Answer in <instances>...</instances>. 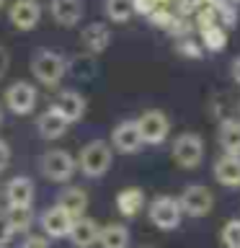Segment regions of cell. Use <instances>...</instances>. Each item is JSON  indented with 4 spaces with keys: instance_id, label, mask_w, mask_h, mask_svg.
<instances>
[{
    "instance_id": "6da1fadb",
    "label": "cell",
    "mask_w": 240,
    "mask_h": 248,
    "mask_svg": "<svg viewBox=\"0 0 240 248\" xmlns=\"http://www.w3.org/2000/svg\"><path fill=\"white\" fill-rule=\"evenodd\" d=\"M77 170L85 176V178H101L111 170V163H114V153L104 140H93V142L83 145L80 153H77Z\"/></svg>"
},
{
    "instance_id": "7a4b0ae2",
    "label": "cell",
    "mask_w": 240,
    "mask_h": 248,
    "mask_svg": "<svg viewBox=\"0 0 240 248\" xmlns=\"http://www.w3.org/2000/svg\"><path fill=\"white\" fill-rule=\"evenodd\" d=\"M67 73V60L54 49H39L31 57V75L46 88H57Z\"/></svg>"
},
{
    "instance_id": "3957f363",
    "label": "cell",
    "mask_w": 240,
    "mask_h": 248,
    "mask_svg": "<svg viewBox=\"0 0 240 248\" xmlns=\"http://www.w3.org/2000/svg\"><path fill=\"white\" fill-rule=\"evenodd\" d=\"M42 173L54 184H67L73 181V176L77 173V163L75 155L62 147H52L42 155Z\"/></svg>"
},
{
    "instance_id": "277c9868",
    "label": "cell",
    "mask_w": 240,
    "mask_h": 248,
    "mask_svg": "<svg viewBox=\"0 0 240 248\" xmlns=\"http://www.w3.org/2000/svg\"><path fill=\"white\" fill-rule=\"evenodd\" d=\"M204 137L199 132H181L173 140V160L183 170L199 168V163L204 160Z\"/></svg>"
},
{
    "instance_id": "5b68a950",
    "label": "cell",
    "mask_w": 240,
    "mask_h": 248,
    "mask_svg": "<svg viewBox=\"0 0 240 248\" xmlns=\"http://www.w3.org/2000/svg\"><path fill=\"white\" fill-rule=\"evenodd\" d=\"M142 145H163L170 135V119L160 108H147L135 119Z\"/></svg>"
},
{
    "instance_id": "8992f818",
    "label": "cell",
    "mask_w": 240,
    "mask_h": 248,
    "mask_svg": "<svg viewBox=\"0 0 240 248\" xmlns=\"http://www.w3.org/2000/svg\"><path fill=\"white\" fill-rule=\"evenodd\" d=\"M181 207H178V199L170 197V194H158L150 202V222L163 232H170L181 225Z\"/></svg>"
},
{
    "instance_id": "52a82bcc",
    "label": "cell",
    "mask_w": 240,
    "mask_h": 248,
    "mask_svg": "<svg viewBox=\"0 0 240 248\" xmlns=\"http://www.w3.org/2000/svg\"><path fill=\"white\" fill-rule=\"evenodd\" d=\"M178 207L189 217H207L214 209V194L201 184H191L178 194Z\"/></svg>"
},
{
    "instance_id": "ba28073f",
    "label": "cell",
    "mask_w": 240,
    "mask_h": 248,
    "mask_svg": "<svg viewBox=\"0 0 240 248\" xmlns=\"http://www.w3.org/2000/svg\"><path fill=\"white\" fill-rule=\"evenodd\" d=\"M36 101H39V93H36L34 85L26 83V80H15V83L8 85V91H5V106L18 116H26V114L34 111Z\"/></svg>"
},
{
    "instance_id": "9c48e42d",
    "label": "cell",
    "mask_w": 240,
    "mask_h": 248,
    "mask_svg": "<svg viewBox=\"0 0 240 248\" xmlns=\"http://www.w3.org/2000/svg\"><path fill=\"white\" fill-rule=\"evenodd\" d=\"M8 18L18 31H31L42 21V5L36 0H13V5L8 8Z\"/></svg>"
},
{
    "instance_id": "30bf717a",
    "label": "cell",
    "mask_w": 240,
    "mask_h": 248,
    "mask_svg": "<svg viewBox=\"0 0 240 248\" xmlns=\"http://www.w3.org/2000/svg\"><path fill=\"white\" fill-rule=\"evenodd\" d=\"M111 147L121 155H135L142 150V137L137 132L135 119L132 122H119L111 132Z\"/></svg>"
},
{
    "instance_id": "8fae6325",
    "label": "cell",
    "mask_w": 240,
    "mask_h": 248,
    "mask_svg": "<svg viewBox=\"0 0 240 248\" xmlns=\"http://www.w3.org/2000/svg\"><path fill=\"white\" fill-rule=\"evenodd\" d=\"M39 225L44 230V238H67L70 228H73V217L54 204L39 215Z\"/></svg>"
},
{
    "instance_id": "7c38bea8",
    "label": "cell",
    "mask_w": 240,
    "mask_h": 248,
    "mask_svg": "<svg viewBox=\"0 0 240 248\" xmlns=\"http://www.w3.org/2000/svg\"><path fill=\"white\" fill-rule=\"evenodd\" d=\"M98 235H101V225L98 220H93V217H77L73 220V228H70L67 238L73 240L75 248H93L98 246Z\"/></svg>"
},
{
    "instance_id": "4fadbf2b",
    "label": "cell",
    "mask_w": 240,
    "mask_h": 248,
    "mask_svg": "<svg viewBox=\"0 0 240 248\" xmlns=\"http://www.w3.org/2000/svg\"><path fill=\"white\" fill-rule=\"evenodd\" d=\"M147 197L139 186H124V189L116 194V212H119L124 220H132L145 209Z\"/></svg>"
},
{
    "instance_id": "5bb4252c",
    "label": "cell",
    "mask_w": 240,
    "mask_h": 248,
    "mask_svg": "<svg viewBox=\"0 0 240 248\" xmlns=\"http://www.w3.org/2000/svg\"><path fill=\"white\" fill-rule=\"evenodd\" d=\"M52 106L57 108L62 116H65L67 124L80 122L83 114H85V108H88V104H85V98H83V93H77V91H60V96L54 98Z\"/></svg>"
},
{
    "instance_id": "9a60e30c",
    "label": "cell",
    "mask_w": 240,
    "mask_h": 248,
    "mask_svg": "<svg viewBox=\"0 0 240 248\" xmlns=\"http://www.w3.org/2000/svg\"><path fill=\"white\" fill-rule=\"evenodd\" d=\"M52 18L65 29H73L83 18V0H49Z\"/></svg>"
},
{
    "instance_id": "2e32d148",
    "label": "cell",
    "mask_w": 240,
    "mask_h": 248,
    "mask_svg": "<svg viewBox=\"0 0 240 248\" xmlns=\"http://www.w3.org/2000/svg\"><path fill=\"white\" fill-rule=\"evenodd\" d=\"M67 127H70L67 119L54 106H49L46 111H42V114H39V119H36V132L44 140H60L67 132Z\"/></svg>"
},
{
    "instance_id": "e0dca14e",
    "label": "cell",
    "mask_w": 240,
    "mask_h": 248,
    "mask_svg": "<svg viewBox=\"0 0 240 248\" xmlns=\"http://www.w3.org/2000/svg\"><path fill=\"white\" fill-rule=\"evenodd\" d=\"M34 181H31L29 176H13L11 181H8L5 186V199H8V204H13V207H26L34 202Z\"/></svg>"
},
{
    "instance_id": "ac0fdd59",
    "label": "cell",
    "mask_w": 240,
    "mask_h": 248,
    "mask_svg": "<svg viewBox=\"0 0 240 248\" xmlns=\"http://www.w3.org/2000/svg\"><path fill=\"white\" fill-rule=\"evenodd\" d=\"M214 178L225 189H240V158L238 155H222V158H217Z\"/></svg>"
},
{
    "instance_id": "d6986e66",
    "label": "cell",
    "mask_w": 240,
    "mask_h": 248,
    "mask_svg": "<svg viewBox=\"0 0 240 248\" xmlns=\"http://www.w3.org/2000/svg\"><path fill=\"white\" fill-rule=\"evenodd\" d=\"M57 207L65 209V212L73 217V220H77V217H83L85 209H88V194H85L80 186H67V189L60 191Z\"/></svg>"
},
{
    "instance_id": "ffe728a7",
    "label": "cell",
    "mask_w": 240,
    "mask_h": 248,
    "mask_svg": "<svg viewBox=\"0 0 240 248\" xmlns=\"http://www.w3.org/2000/svg\"><path fill=\"white\" fill-rule=\"evenodd\" d=\"M83 46L88 49L90 54H101L108 49V44H111V31H108L106 23H88V26L83 29Z\"/></svg>"
},
{
    "instance_id": "44dd1931",
    "label": "cell",
    "mask_w": 240,
    "mask_h": 248,
    "mask_svg": "<svg viewBox=\"0 0 240 248\" xmlns=\"http://www.w3.org/2000/svg\"><path fill=\"white\" fill-rule=\"evenodd\" d=\"M217 140L225 155H238L240 158V119H222L217 129Z\"/></svg>"
},
{
    "instance_id": "7402d4cb",
    "label": "cell",
    "mask_w": 240,
    "mask_h": 248,
    "mask_svg": "<svg viewBox=\"0 0 240 248\" xmlns=\"http://www.w3.org/2000/svg\"><path fill=\"white\" fill-rule=\"evenodd\" d=\"M3 217H5V222L11 225L13 235H26L31 230V225H34V209H31V204H26V207L8 204L3 209Z\"/></svg>"
},
{
    "instance_id": "603a6c76",
    "label": "cell",
    "mask_w": 240,
    "mask_h": 248,
    "mask_svg": "<svg viewBox=\"0 0 240 248\" xmlns=\"http://www.w3.org/2000/svg\"><path fill=\"white\" fill-rule=\"evenodd\" d=\"M129 243H132V235H129L127 225L111 222L106 228H101V235H98L101 248H129Z\"/></svg>"
},
{
    "instance_id": "cb8c5ba5",
    "label": "cell",
    "mask_w": 240,
    "mask_h": 248,
    "mask_svg": "<svg viewBox=\"0 0 240 248\" xmlns=\"http://www.w3.org/2000/svg\"><path fill=\"white\" fill-rule=\"evenodd\" d=\"M201 34V49L207 52H222L225 46H227V29L225 26H209L204 31H199Z\"/></svg>"
},
{
    "instance_id": "d4e9b609",
    "label": "cell",
    "mask_w": 240,
    "mask_h": 248,
    "mask_svg": "<svg viewBox=\"0 0 240 248\" xmlns=\"http://www.w3.org/2000/svg\"><path fill=\"white\" fill-rule=\"evenodd\" d=\"M104 13L114 23H127L135 16V8H132V0H104Z\"/></svg>"
},
{
    "instance_id": "484cf974",
    "label": "cell",
    "mask_w": 240,
    "mask_h": 248,
    "mask_svg": "<svg viewBox=\"0 0 240 248\" xmlns=\"http://www.w3.org/2000/svg\"><path fill=\"white\" fill-rule=\"evenodd\" d=\"M225 248H240V220H227L220 232Z\"/></svg>"
},
{
    "instance_id": "4316f807",
    "label": "cell",
    "mask_w": 240,
    "mask_h": 248,
    "mask_svg": "<svg viewBox=\"0 0 240 248\" xmlns=\"http://www.w3.org/2000/svg\"><path fill=\"white\" fill-rule=\"evenodd\" d=\"M176 52H178V54H183V57L199 60L204 49H201V44H199V42H194V36H183V39H178V42H176Z\"/></svg>"
},
{
    "instance_id": "83f0119b",
    "label": "cell",
    "mask_w": 240,
    "mask_h": 248,
    "mask_svg": "<svg viewBox=\"0 0 240 248\" xmlns=\"http://www.w3.org/2000/svg\"><path fill=\"white\" fill-rule=\"evenodd\" d=\"M160 5H163L160 0H132V8H135V13L145 16V18H147V16H150L152 11H158ZM165 8H168V5H165Z\"/></svg>"
},
{
    "instance_id": "f1b7e54d",
    "label": "cell",
    "mask_w": 240,
    "mask_h": 248,
    "mask_svg": "<svg viewBox=\"0 0 240 248\" xmlns=\"http://www.w3.org/2000/svg\"><path fill=\"white\" fill-rule=\"evenodd\" d=\"M18 248H49V238H44V235H26Z\"/></svg>"
},
{
    "instance_id": "f546056e",
    "label": "cell",
    "mask_w": 240,
    "mask_h": 248,
    "mask_svg": "<svg viewBox=\"0 0 240 248\" xmlns=\"http://www.w3.org/2000/svg\"><path fill=\"white\" fill-rule=\"evenodd\" d=\"M11 240H13V230H11V225L5 222L3 212H0V248H5Z\"/></svg>"
},
{
    "instance_id": "4dcf8cb0",
    "label": "cell",
    "mask_w": 240,
    "mask_h": 248,
    "mask_svg": "<svg viewBox=\"0 0 240 248\" xmlns=\"http://www.w3.org/2000/svg\"><path fill=\"white\" fill-rule=\"evenodd\" d=\"M8 163H11V147H8L5 140H0V173L8 168Z\"/></svg>"
},
{
    "instance_id": "1f68e13d",
    "label": "cell",
    "mask_w": 240,
    "mask_h": 248,
    "mask_svg": "<svg viewBox=\"0 0 240 248\" xmlns=\"http://www.w3.org/2000/svg\"><path fill=\"white\" fill-rule=\"evenodd\" d=\"M8 70H11V52L0 44V78H5Z\"/></svg>"
},
{
    "instance_id": "d6a6232c",
    "label": "cell",
    "mask_w": 240,
    "mask_h": 248,
    "mask_svg": "<svg viewBox=\"0 0 240 248\" xmlns=\"http://www.w3.org/2000/svg\"><path fill=\"white\" fill-rule=\"evenodd\" d=\"M232 80L240 85V54H238L235 60H232Z\"/></svg>"
},
{
    "instance_id": "836d02e7",
    "label": "cell",
    "mask_w": 240,
    "mask_h": 248,
    "mask_svg": "<svg viewBox=\"0 0 240 248\" xmlns=\"http://www.w3.org/2000/svg\"><path fill=\"white\" fill-rule=\"evenodd\" d=\"M227 3H232V5H238V3H240V0H227Z\"/></svg>"
},
{
    "instance_id": "e575fe53",
    "label": "cell",
    "mask_w": 240,
    "mask_h": 248,
    "mask_svg": "<svg viewBox=\"0 0 240 248\" xmlns=\"http://www.w3.org/2000/svg\"><path fill=\"white\" fill-rule=\"evenodd\" d=\"M0 124H3V108H0Z\"/></svg>"
},
{
    "instance_id": "d590c367",
    "label": "cell",
    "mask_w": 240,
    "mask_h": 248,
    "mask_svg": "<svg viewBox=\"0 0 240 248\" xmlns=\"http://www.w3.org/2000/svg\"><path fill=\"white\" fill-rule=\"evenodd\" d=\"M3 5H5V0H0V8H3Z\"/></svg>"
},
{
    "instance_id": "8d00e7d4",
    "label": "cell",
    "mask_w": 240,
    "mask_h": 248,
    "mask_svg": "<svg viewBox=\"0 0 240 248\" xmlns=\"http://www.w3.org/2000/svg\"><path fill=\"white\" fill-rule=\"evenodd\" d=\"M142 248H150V246H142Z\"/></svg>"
},
{
    "instance_id": "74e56055",
    "label": "cell",
    "mask_w": 240,
    "mask_h": 248,
    "mask_svg": "<svg viewBox=\"0 0 240 248\" xmlns=\"http://www.w3.org/2000/svg\"><path fill=\"white\" fill-rule=\"evenodd\" d=\"M238 111H240V108H238Z\"/></svg>"
}]
</instances>
